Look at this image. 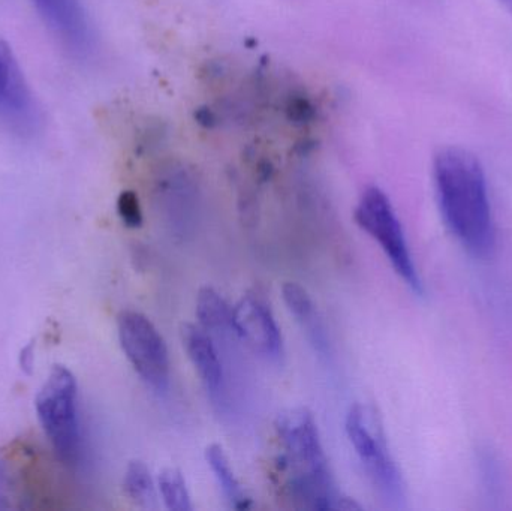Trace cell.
Segmentation results:
<instances>
[{"label": "cell", "instance_id": "6da1fadb", "mask_svg": "<svg viewBox=\"0 0 512 511\" xmlns=\"http://www.w3.org/2000/svg\"><path fill=\"white\" fill-rule=\"evenodd\" d=\"M436 197L445 224L474 257H489L496 230L480 159L462 147H445L433 161Z\"/></svg>", "mask_w": 512, "mask_h": 511}, {"label": "cell", "instance_id": "7a4b0ae2", "mask_svg": "<svg viewBox=\"0 0 512 511\" xmlns=\"http://www.w3.org/2000/svg\"><path fill=\"white\" fill-rule=\"evenodd\" d=\"M276 476L283 492L313 510L360 509L336 491L315 417L307 408L282 411L274 422Z\"/></svg>", "mask_w": 512, "mask_h": 511}, {"label": "cell", "instance_id": "3957f363", "mask_svg": "<svg viewBox=\"0 0 512 511\" xmlns=\"http://www.w3.org/2000/svg\"><path fill=\"white\" fill-rule=\"evenodd\" d=\"M345 428L349 443L373 486L385 500L399 506L405 500V485L388 449L375 408L366 404L352 405L346 414Z\"/></svg>", "mask_w": 512, "mask_h": 511}, {"label": "cell", "instance_id": "277c9868", "mask_svg": "<svg viewBox=\"0 0 512 511\" xmlns=\"http://www.w3.org/2000/svg\"><path fill=\"white\" fill-rule=\"evenodd\" d=\"M39 422L60 461L77 464L80 458V429L77 417V381L65 366L51 369L36 396Z\"/></svg>", "mask_w": 512, "mask_h": 511}, {"label": "cell", "instance_id": "5b68a950", "mask_svg": "<svg viewBox=\"0 0 512 511\" xmlns=\"http://www.w3.org/2000/svg\"><path fill=\"white\" fill-rule=\"evenodd\" d=\"M354 219L364 233L378 242L403 282L415 293H423V284L409 251L405 231L387 194L378 186H369L358 200Z\"/></svg>", "mask_w": 512, "mask_h": 511}, {"label": "cell", "instance_id": "8992f818", "mask_svg": "<svg viewBox=\"0 0 512 511\" xmlns=\"http://www.w3.org/2000/svg\"><path fill=\"white\" fill-rule=\"evenodd\" d=\"M117 332L134 371L153 389H165L170 381V353L155 324L141 312L123 311L117 317Z\"/></svg>", "mask_w": 512, "mask_h": 511}, {"label": "cell", "instance_id": "52a82bcc", "mask_svg": "<svg viewBox=\"0 0 512 511\" xmlns=\"http://www.w3.org/2000/svg\"><path fill=\"white\" fill-rule=\"evenodd\" d=\"M233 332L261 356H282V333L270 306L258 293L246 294L233 306Z\"/></svg>", "mask_w": 512, "mask_h": 511}, {"label": "cell", "instance_id": "ba28073f", "mask_svg": "<svg viewBox=\"0 0 512 511\" xmlns=\"http://www.w3.org/2000/svg\"><path fill=\"white\" fill-rule=\"evenodd\" d=\"M0 116L20 128L36 122L32 93L24 81L11 48L0 39Z\"/></svg>", "mask_w": 512, "mask_h": 511}, {"label": "cell", "instance_id": "9c48e42d", "mask_svg": "<svg viewBox=\"0 0 512 511\" xmlns=\"http://www.w3.org/2000/svg\"><path fill=\"white\" fill-rule=\"evenodd\" d=\"M183 348L197 371L201 383L213 402H224L225 375L221 356L213 341L212 333L207 332L200 324H183L180 329Z\"/></svg>", "mask_w": 512, "mask_h": 511}, {"label": "cell", "instance_id": "30bf717a", "mask_svg": "<svg viewBox=\"0 0 512 511\" xmlns=\"http://www.w3.org/2000/svg\"><path fill=\"white\" fill-rule=\"evenodd\" d=\"M45 24L77 53L92 45V32L80 0H33Z\"/></svg>", "mask_w": 512, "mask_h": 511}, {"label": "cell", "instance_id": "8fae6325", "mask_svg": "<svg viewBox=\"0 0 512 511\" xmlns=\"http://www.w3.org/2000/svg\"><path fill=\"white\" fill-rule=\"evenodd\" d=\"M283 302L291 312L292 317L300 324L307 339L312 342L318 353H327L328 339L324 323L319 317L318 309L313 303L312 297L307 293L306 288L301 287L298 282H285L282 287Z\"/></svg>", "mask_w": 512, "mask_h": 511}, {"label": "cell", "instance_id": "7c38bea8", "mask_svg": "<svg viewBox=\"0 0 512 511\" xmlns=\"http://www.w3.org/2000/svg\"><path fill=\"white\" fill-rule=\"evenodd\" d=\"M206 461L212 470L213 477L218 482L222 494L227 498L231 507L237 510H246L251 506V500L246 495L245 489L240 485L227 453L219 444H210L206 449Z\"/></svg>", "mask_w": 512, "mask_h": 511}, {"label": "cell", "instance_id": "4fadbf2b", "mask_svg": "<svg viewBox=\"0 0 512 511\" xmlns=\"http://www.w3.org/2000/svg\"><path fill=\"white\" fill-rule=\"evenodd\" d=\"M197 318L209 333L233 330V306L212 287L201 288L197 296Z\"/></svg>", "mask_w": 512, "mask_h": 511}, {"label": "cell", "instance_id": "5bb4252c", "mask_svg": "<svg viewBox=\"0 0 512 511\" xmlns=\"http://www.w3.org/2000/svg\"><path fill=\"white\" fill-rule=\"evenodd\" d=\"M126 495L141 507H152L155 501V482L152 474L144 462H129L126 468L125 480H123Z\"/></svg>", "mask_w": 512, "mask_h": 511}, {"label": "cell", "instance_id": "9a60e30c", "mask_svg": "<svg viewBox=\"0 0 512 511\" xmlns=\"http://www.w3.org/2000/svg\"><path fill=\"white\" fill-rule=\"evenodd\" d=\"M158 488L162 501H164L168 510H192L191 497H189L185 477L177 468L168 467L159 473Z\"/></svg>", "mask_w": 512, "mask_h": 511}, {"label": "cell", "instance_id": "2e32d148", "mask_svg": "<svg viewBox=\"0 0 512 511\" xmlns=\"http://www.w3.org/2000/svg\"><path fill=\"white\" fill-rule=\"evenodd\" d=\"M117 210H119L120 218L128 227L137 228L143 222L140 204H138V198L135 197L134 192H123L120 195Z\"/></svg>", "mask_w": 512, "mask_h": 511}, {"label": "cell", "instance_id": "e0dca14e", "mask_svg": "<svg viewBox=\"0 0 512 511\" xmlns=\"http://www.w3.org/2000/svg\"><path fill=\"white\" fill-rule=\"evenodd\" d=\"M501 2H502V5H504L505 8H507L508 11H510L512 14V0H501Z\"/></svg>", "mask_w": 512, "mask_h": 511}, {"label": "cell", "instance_id": "ac0fdd59", "mask_svg": "<svg viewBox=\"0 0 512 511\" xmlns=\"http://www.w3.org/2000/svg\"><path fill=\"white\" fill-rule=\"evenodd\" d=\"M0 488H2V474H0Z\"/></svg>", "mask_w": 512, "mask_h": 511}]
</instances>
